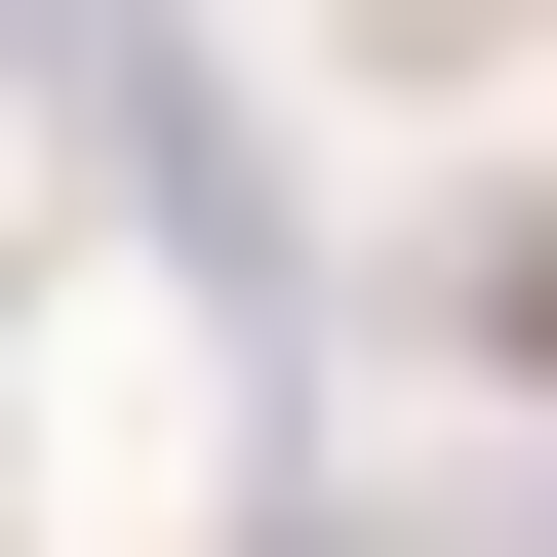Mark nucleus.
Wrapping results in <instances>:
<instances>
[{
    "label": "nucleus",
    "mask_w": 557,
    "mask_h": 557,
    "mask_svg": "<svg viewBox=\"0 0 557 557\" xmlns=\"http://www.w3.org/2000/svg\"><path fill=\"white\" fill-rule=\"evenodd\" d=\"M81 40H120V0H0V120H81Z\"/></svg>",
    "instance_id": "2"
},
{
    "label": "nucleus",
    "mask_w": 557,
    "mask_h": 557,
    "mask_svg": "<svg viewBox=\"0 0 557 557\" xmlns=\"http://www.w3.org/2000/svg\"><path fill=\"white\" fill-rule=\"evenodd\" d=\"M438 359H478V398H557V199H438Z\"/></svg>",
    "instance_id": "1"
}]
</instances>
